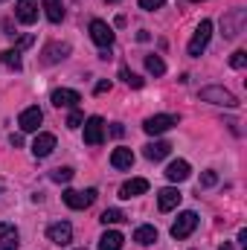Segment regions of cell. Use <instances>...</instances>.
Returning <instances> with one entry per match:
<instances>
[{
	"label": "cell",
	"mask_w": 247,
	"mask_h": 250,
	"mask_svg": "<svg viewBox=\"0 0 247 250\" xmlns=\"http://www.w3.org/2000/svg\"><path fill=\"white\" fill-rule=\"evenodd\" d=\"M201 102H209V105H224V108H239V99L230 93V90H224V87H218V84H212V87H201Z\"/></svg>",
	"instance_id": "obj_1"
},
{
	"label": "cell",
	"mask_w": 247,
	"mask_h": 250,
	"mask_svg": "<svg viewBox=\"0 0 247 250\" xmlns=\"http://www.w3.org/2000/svg\"><path fill=\"white\" fill-rule=\"evenodd\" d=\"M209 38H212V21H201L198 29H195V35H192V41H189V47H186V53H189L192 59H198V56L206 50Z\"/></svg>",
	"instance_id": "obj_2"
},
{
	"label": "cell",
	"mask_w": 247,
	"mask_h": 250,
	"mask_svg": "<svg viewBox=\"0 0 247 250\" xmlns=\"http://www.w3.org/2000/svg\"><path fill=\"white\" fill-rule=\"evenodd\" d=\"M245 23H247V12L245 9H233V12H227L224 21H221V26H224V38H236V35H242Z\"/></svg>",
	"instance_id": "obj_3"
},
{
	"label": "cell",
	"mask_w": 247,
	"mask_h": 250,
	"mask_svg": "<svg viewBox=\"0 0 247 250\" xmlns=\"http://www.w3.org/2000/svg\"><path fill=\"white\" fill-rule=\"evenodd\" d=\"M90 38H93V44L96 47H102V50H111L114 47V29L105 23V21H90Z\"/></svg>",
	"instance_id": "obj_4"
},
{
	"label": "cell",
	"mask_w": 247,
	"mask_h": 250,
	"mask_svg": "<svg viewBox=\"0 0 247 250\" xmlns=\"http://www.w3.org/2000/svg\"><path fill=\"white\" fill-rule=\"evenodd\" d=\"M93 201H96V189H84V192L67 189V192H64V204H67L70 209H87Z\"/></svg>",
	"instance_id": "obj_5"
},
{
	"label": "cell",
	"mask_w": 247,
	"mask_h": 250,
	"mask_svg": "<svg viewBox=\"0 0 247 250\" xmlns=\"http://www.w3.org/2000/svg\"><path fill=\"white\" fill-rule=\"evenodd\" d=\"M195 227H198V215L186 209V212L178 215V221L172 224V239H186V236H192Z\"/></svg>",
	"instance_id": "obj_6"
},
{
	"label": "cell",
	"mask_w": 247,
	"mask_h": 250,
	"mask_svg": "<svg viewBox=\"0 0 247 250\" xmlns=\"http://www.w3.org/2000/svg\"><path fill=\"white\" fill-rule=\"evenodd\" d=\"M172 125H178V117L175 114H157V117H148L143 128H145V134L154 137V134H166Z\"/></svg>",
	"instance_id": "obj_7"
},
{
	"label": "cell",
	"mask_w": 247,
	"mask_h": 250,
	"mask_svg": "<svg viewBox=\"0 0 247 250\" xmlns=\"http://www.w3.org/2000/svg\"><path fill=\"white\" fill-rule=\"evenodd\" d=\"M105 140V123L102 117H87L84 120V143L87 146H99Z\"/></svg>",
	"instance_id": "obj_8"
},
{
	"label": "cell",
	"mask_w": 247,
	"mask_h": 250,
	"mask_svg": "<svg viewBox=\"0 0 247 250\" xmlns=\"http://www.w3.org/2000/svg\"><path fill=\"white\" fill-rule=\"evenodd\" d=\"M41 123H44V114H41V108H38V105H32V108H23V111H21V117H18L21 131H26V134L38 131V125H41Z\"/></svg>",
	"instance_id": "obj_9"
},
{
	"label": "cell",
	"mask_w": 247,
	"mask_h": 250,
	"mask_svg": "<svg viewBox=\"0 0 247 250\" xmlns=\"http://www.w3.org/2000/svg\"><path fill=\"white\" fill-rule=\"evenodd\" d=\"M47 239L53 242V245H70L73 242V227L67 224V221H56V224H50L47 227Z\"/></svg>",
	"instance_id": "obj_10"
},
{
	"label": "cell",
	"mask_w": 247,
	"mask_h": 250,
	"mask_svg": "<svg viewBox=\"0 0 247 250\" xmlns=\"http://www.w3.org/2000/svg\"><path fill=\"white\" fill-rule=\"evenodd\" d=\"M79 102H82V93H79V90H70V87L53 90V105H56V108H76Z\"/></svg>",
	"instance_id": "obj_11"
},
{
	"label": "cell",
	"mask_w": 247,
	"mask_h": 250,
	"mask_svg": "<svg viewBox=\"0 0 247 250\" xmlns=\"http://www.w3.org/2000/svg\"><path fill=\"white\" fill-rule=\"evenodd\" d=\"M15 18L21 21V23H35L38 21V3L35 0H21L18 6H15Z\"/></svg>",
	"instance_id": "obj_12"
},
{
	"label": "cell",
	"mask_w": 247,
	"mask_h": 250,
	"mask_svg": "<svg viewBox=\"0 0 247 250\" xmlns=\"http://www.w3.org/2000/svg\"><path fill=\"white\" fill-rule=\"evenodd\" d=\"M143 192H148V181L145 178H131V181H125L123 187H120V198L123 201H131V198H137Z\"/></svg>",
	"instance_id": "obj_13"
},
{
	"label": "cell",
	"mask_w": 247,
	"mask_h": 250,
	"mask_svg": "<svg viewBox=\"0 0 247 250\" xmlns=\"http://www.w3.org/2000/svg\"><path fill=\"white\" fill-rule=\"evenodd\" d=\"M21 245V236H18V227L15 224H0V250H18Z\"/></svg>",
	"instance_id": "obj_14"
},
{
	"label": "cell",
	"mask_w": 247,
	"mask_h": 250,
	"mask_svg": "<svg viewBox=\"0 0 247 250\" xmlns=\"http://www.w3.org/2000/svg\"><path fill=\"white\" fill-rule=\"evenodd\" d=\"M181 198H184V195H181L175 187H166V189L157 192V207H160L163 212H169V209H175V207L181 204Z\"/></svg>",
	"instance_id": "obj_15"
},
{
	"label": "cell",
	"mask_w": 247,
	"mask_h": 250,
	"mask_svg": "<svg viewBox=\"0 0 247 250\" xmlns=\"http://www.w3.org/2000/svg\"><path fill=\"white\" fill-rule=\"evenodd\" d=\"M56 151V137L53 134H38L35 143H32V154L35 157H50Z\"/></svg>",
	"instance_id": "obj_16"
},
{
	"label": "cell",
	"mask_w": 247,
	"mask_h": 250,
	"mask_svg": "<svg viewBox=\"0 0 247 250\" xmlns=\"http://www.w3.org/2000/svg\"><path fill=\"white\" fill-rule=\"evenodd\" d=\"M192 175V169H189V163L186 160H172L169 166H166V178L172 181V184H181Z\"/></svg>",
	"instance_id": "obj_17"
},
{
	"label": "cell",
	"mask_w": 247,
	"mask_h": 250,
	"mask_svg": "<svg viewBox=\"0 0 247 250\" xmlns=\"http://www.w3.org/2000/svg\"><path fill=\"white\" fill-rule=\"evenodd\" d=\"M70 56V44H47L44 47V64H59L62 59H67Z\"/></svg>",
	"instance_id": "obj_18"
},
{
	"label": "cell",
	"mask_w": 247,
	"mask_h": 250,
	"mask_svg": "<svg viewBox=\"0 0 247 250\" xmlns=\"http://www.w3.org/2000/svg\"><path fill=\"white\" fill-rule=\"evenodd\" d=\"M134 242L143 245V248L154 245V242H157V227H151V224H140V227L134 230Z\"/></svg>",
	"instance_id": "obj_19"
},
{
	"label": "cell",
	"mask_w": 247,
	"mask_h": 250,
	"mask_svg": "<svg viewBox=\"0 0 247 250\" xmlns=\"http://www.w3.org/2000/svg\"><path fill=\"white\" fill-rule=\"evenodd\" d=\"M41 9H44V15H47L50 23H62L64 21V3L62 0H44Z\"/></svg>",
	"instance_id": "obj_20"
},
{
	"label": "cell",
	"mask_w": 247,
	"mask_h": 250,
	"mask_svg": "<svg viewBox=\"0 0 247 250\" xmlns=\"http://www.w3.org/2000/svg\"><path fill=\"white\" fill-rule=\"evenodd\" d=\"M111 166H114V169H131V166H134V151H131V148H114Z\"/></svg>",
	"instance_id": "obj_21"
},
{
	"label": "cell",
	"mask_w": 247,
	"mask_h": 250,
	"mask_svg": "<svg viewBox=\"0 0 247 250\" xmlns=\"http://www.w3.org/2000/svg\"><path fill=\"white\" fill-rule=\"evenodd\" d=\"M169 151H172V146H169V143H163V140H157V143H148V146H145V157H148V160H154V163H157V160H163V157H169Z\"/></svg>",
	"instance_id": "obj_22"
},
{
	"label": "cell",
	"mask_w": 247,
	"mask_h": 250,
	"mask_svg": "<svg viewBox=\"0 0 247 250\" xmlns=\"http://www.w3.org/2000/svg\"><path fill=\"white\" fill-rule=\"evenodd\" d=\"M125 239L123 233H117V230H108L102 239H99V250H123Z\"/></svg>",
	"instance_id": "obj_23"
},
{
	"label": "cell",
	"mask_w": 247,
	"mask_h": 250,
	"mask_svg": "<svg viewBox=\"0 0 247 250\" xmlns=\"http://www.w3.org/2000/svg\"><path fill=\"white\" fill-rule=\"evenodd\" d=\"M0 62L6 64V67H12V70H21V67H23L18 50H3V53H0Z\"/></svg>",
	"instance_id": "obj_24"
},
{
	"label": "cell",
	"mask_w": 247,
	"mask_h": 250,
	"mask_svg": "<svg viewBox=\"0 0 247 250\" xmlns=\"http://www.w3.org/2000/svg\"><path fill=\"white\" fill-rule=\"evenodd\" d=\"M145 70L151 73V76H163L166 73V64L160 56H145Z\"/></svg>",
	"instance_id": "obj_25"
},
{
	"label": "cell",
	"mask_w": 247,
	"mask_h": 250,
	"mask_svg": "<svg viewBox=\"0 0 247 250\" xmlns=\"http://www.w3.org/2000/svg\"><path fill=\"white\" fill-rule=\"evenodd\" d=\"M73 175H76V172H73L70 166H62V169H53V175H50V178H53L56 184H70V181H73Z\"/></svg>",
	"instance_id": "obj_26"
},
{
	"label": "cell",
	"mask_w": 247,
	"mask_h": 250,
	"mask_svg": "<svg viewBox=\"0 0 247 250\" xmlns=\"http://www.w3.org/2000/svg\"><path fill=\"white\" fill-rule=\"evenodd\" d=\"M99 221H102L105 227H108V224H123V221H125V215H123V212H120V209H105Z\"/></svg>",
	"instance_id": "obj_27"
},
{
	"label": "cell",
	"mask_w": 247,
	"mask_h": 250,
	"mask_svg": "<svg viewBox=\"0 0 247 250\" xmlns=\"http://www.w3.org/2000/svg\"><path fill=\"white\" fill-rule=\"evenodd\" d=\"M120 76H123V82L128 84V87H143V79H140L137 73H131L128 67H123V70H120Z\"/></svg>",
	"instance_id": "obj_28"
},
{
	"label": "cell",
	"mask_w": 247,
	"mask_h": 250,
	"mask_svg": "<svg viewBox=\"0 0 247 250\" xmlns=\"http://www.w3.org/2000/svg\"><path fill=\"white\" fill-rule=\"evenodd\" d=\"M215 184H218V172L206 169V172L201 175V187H204V189H209V187H215Z\"/></svg>",
	"instance_id": "obj_29"
},
{
	"label": "cell",
	"mask_w": 247,
	"mask_h": 250,
	"mask_svg": "<svg viewBox=\"0 0 247 250\" xmlns=\"http://www.w3.org/2000/svg\"><path fill=\"white\" fill-rule=\"evenodd\" d=\"M245 64H247V53H245V50H236V53L230 56V67H236V70H242Z\"/></svg>",
	"instance_id": "obj_30"
},
{
	"label": "cell",
	"mask_w": 247,
	"mask_h": 250,
	"mask_svg": "<svg viewBox=\"0 0 247 250\" xmlns=\"http://www.w3.org/2000/svg\"><path fill=\"white\" fill-rule=\"evenodd\" d=\"M79 125H84L82 111H70V117H67V128H79Z\"/></svg>",
	"instance_id": "obj_31"
},
{
	"label": "cell",
	"mask_w": 247,
	"mask_h": 250,
	"mask_svg": "<svg viewBox=\"0 0 247 250\" xmlns=\"http://www.w3.org/2000/svg\"><path fill=\"white\" fill-rule=\"evenodd\" d=\"M166 0H140V9H145V12H154V9H160Z\"/></svg>",
	"instance_id": "obj_32"
},
{
	"label": "cell",
	"mask_w": 247,
	"mask_h": 250,
	"mask_svg": "<svg viewBox=\"0 0 247 250\" xmlns=\"http://www.w3.org/2000/svg\"><path fill=\"white\" fill-rule=\"evenodd\" d=\"M105 90H111V82H99L96 84V93H105Z\"/></svg>",
	"instance_id": "obj_33"
},
{
	"label": "cell",
	"mask_w": 247,
	"mask_h": 250,
	"mask_svg": "<svg viewBox=\"0 0 247 250\" xmlns=\"http://www.w3.org/2000/svg\"><path fill=\"white\" fill-rule=\"evenodd\" d=\"M9 143H12V146H23V137H21V134H12Z\"/></svg>",
	"instance_id": "obj_34"
},
{
	"label": "cell",
	"mask_w": 247,
	"mask_h": 250,
	"mask_svg": "<svg viewBox=\"0 0 247 250\" xmlns=\"http://www.w3.org/2000/svg\"><path fill=\"white\" fill-rule=\"evenodd\" d=\"M111 134H114V137H123V134H125V128H123L120 123H117L114 128H111Z\"/></svg>",
	"instance_id": "obj_35"
},
{
	"label": "cell",
	"mask_w": 247,
	"mask_h": 250,
	"mask_svg": "<svg viewBox=\"0 0 247 250\" xmlns=\"http://www.w3.org/2000/svg\"><path fill=\"white\" fill-rule=\"evenodd\" d=\"M239 245L247 248V230H239Z\"/></svg>",
	"instance_id": "obj_36"
},
{
	"label": "cell",
	"mask_w": 247,
	"mask_h": 250,
	"mask_svg": "<svg viewBox=\"0 0 247 250\" xmlns=\"http://www.w3.org/2000/svg\"><path fill=\"white\" fill-rule=\"evenodd\" d=\"M218 250H236V248H233L230 242H224V245H221V248H218Z\"/></svg>",
	"instance_id": "obj_37"
},
{
	"label": "cell",
	"mask_w": 247,
	"mask_h": 250,
	"mask_svg": "<svg viewBox=\"0 0 247 250\" xmlns=\"http://www.w3.org/2000/svg\"><path fill=\"white\" fill-rule=\"evenodd\" d=\"M108 3H117V0H108Z\"/></svg>",
	"instance_id": "obj_38"
},
{
	"label": "cell",
	"mask_w": 247,
	"mask_h": 250,
	"mask_svg": "<svg viewBox=\"0 0 247 250\" xmlns=\"http://www.w3.org/2000/svg\"><path fill=\"white\" fill-rule=\"evenodd\" d=\"M192 3H195V0H192Z\"/></svg>",
	"instance_id": "obj_39"
},
{
	"label": "cell",
	"mask_w": 247,
	"mask_h": 250,
	"mask_svg": "<svg viewBox=\"0 0 247 250\" xmlns=\"http://www.w3.org/2000/svg\"><path fill=\"white\" fill-rule=\"evenodd\" d=\"M0 3H3V0H0Z\"/></svg>",
	"instance_id": "obj_40"
}]
</instances>
